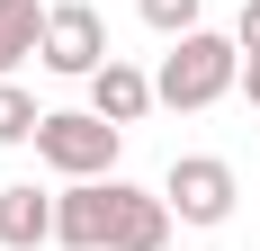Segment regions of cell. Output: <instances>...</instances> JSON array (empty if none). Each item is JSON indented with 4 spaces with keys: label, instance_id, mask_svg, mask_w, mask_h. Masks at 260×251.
I'll return each mask as SVG.
<instances>
[{
    "label": "cell",
    "instance_id": "obj_4",
    "mask_svg": "<svg viewBox=\"0 0 260 251\" xmlns=\"http://www.w3.org/2000/svg\"><path fill=\"white\" fill-rule=\"evenodd\" d=\"M45 72H63V81H90L108 63V18L90 9V0H54L45 9V54H36Z\"/></svg>",
    "mask_w": 260,
    "mask_h": 251
},
{
    "label": "cell",
    "instance_id": "obj_12",
    "mask_svg": "<svg viewBox=\"0 0 260 251\" xmlns=\"http://www.w3.org/2000/svg\"><path fill=\"white\" fill-rule=\"evenodd\" d=\"M234 45H242V54H260V0H242V18H234Z\"/></svg>",
    "mask_w": 260,
    "mask_h": 251
},
{
    "label": "cell",
    "instance_id": "obj_11",
    "mask_svg": "<svg viewBox=\"0 0 260 251\" xmlns=\"http://www.w3.org/2000/svg\"><path fill=\"white\" fill-rule=\"evenodd\" d=\"M135 9H144V27H153V36H188L207 0H135Z\"/></svg>",
    "mask_w": 260,
    "mask_h": 251
},
{
    "label": "cell",
    "instance_id": "obj_9",
    "mask_svg": "<svg viewBox=\"0 0 260 251\" xmlns=\"http://www.w3.org/2000/svg\"><path fill=\"white\" fill-rule=\"evenodd\" d=\"M27 54H45V9L36 0H0V81L18 72Z\"/></svg>",
    "mask_w": 260,
    "mask_h": 251
},
{
    "label": "cell",
    "instance_id": "obj_8",
    "mask_svg": "<svg viewBox=\"0 0 260 251\" xmlns=\"http://www.w3.org/2000/svg\"><path fill=\"white\" fill-rule=\"evenodd\" d=\"M117 251H171V198L117 179Z\"/></svg>",
    "mask_w": 260,
    "mask_h": 251
},
{
    "label": "cell",
    "instance_id": "obj_5",
    "mask_svg": "<svg viewBox=\"0 0 260 251\" xmlns=\"http://www.w3.org/2000/svg\"><path fill=\"white\" fill-rule=\"evenodd\" d=\"M54 242L63 251H117V179H72L54 198Z\"/></svg>",
    "mask_w": 260,
    "mask_h": 251
},
{
    "label": "cell",
    "instance_id": "obj_3",
    "mask_svg": "<svg viewBox=\"0 0 260 251\" xmlns=\"http://www.w3.org/2000/svg\"><path fill=\"white\" fill-rule=\"evenodd\" d=\"M161 198H171V215L180 225H224L234 215V198H242V179H234V162H215V152H180L171 162V179H161Z\"/></svg>",
    "mask_w": 260,
    "mask_h": 251
},
{
    "label": "cell",
    "instance_id": "obj_6",
    "mask_svg": "<svg viewBox=\"0 0 260 251\" xmlns=\"http://www.w3.org/2000/svg\"><path fill=\"white\" fill-rule=\"evenodd\" d=\"M90 108H99L108 125H135L144 108H161V90H153V72H135L126 54H108L99 72H90Z\"/></svg>",
    "mask_w": 260,
    "mask_h": 251
},
{
    "label": "cell",
    "instance_id": "obj_10",
    "mask_svg": "<svg viewBox=\"0 0 260 251\" xmlns=\"http://www.w3.org/2000/svg\"><path fill=\"white\" fill-rule=\"evenodd\" d=\"M36 125H45V108L27 99L18 81H0V144H36Z\"/></svg>",
    "mask_w": 260,
    "mask_h": 251
},
{
    "label": "cell",
    "instance_id": "obj_13",
    "mask_svg": "<svg viewBox=\"0 0 260 251\" xmlns=\"http://www.w3.org/2000/svg\"><path fill=\"white\" fill-rule=\"evenodd\" d=\"M242 99L260 108V54H242Z\"/></svg>",
    "mask_w": 260,
    "mask_h": 251
},
{
    "label": "cell",
    "instance_id": "obj_7",
    "mask_svg": "<svg viewBox=\"0 0 260 251\" xmlns=\"http://www.w3.org/2000/svg\"><path fill=\"white\" fill-rule=\"evenodd\" d=\"M36 242H54V198L36 179H9L0 189V251H36Z\"/></svg>",
    "mask_w": 260,
    "mask_h": 251
},
{
    "label": "cell",
    "instance_id": "obj_2",
    "mask_svg": "<svg viewBox=\"0 0 260 251\" xmlns=\"http://www.w3.org/2000/svg\"><path fill=\"white\" fill-rule=\"evenodd\" d=\"M117 152H126V125H108L99 108H45L36 125V162L63 179H117Z\"/></svg>",
    "mask_w": 260,
    "mask_h": 251
},
{
    "label": "cell",
    "instance_id": "obj_1",
    "mask_svg": "<svg viewBox=\"0 0 260 251\" xmlns=\"http://www.w3.org/2000/svg\"><path fill=\"white\" fill-rule=\"evenodd\" d=\"M153 90H161V108L198 117V108H215L224 90H242V45H234V36H215V27H188V36H171Z\"/></svg>",
    "mask_w": 260,
    "mask_h": 251
}]
</instances>
